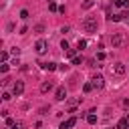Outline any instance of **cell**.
<instances>
[{
	"instance_id": "5bb4252c",
	"label": "cell",
	"mask_w": 129,
	"mask_h": 129,
	"mask_svg": "<svg viewBox=\"0 0 129 129\" xmlns=\"http://www.w3.org/2000/svg\"><path fill=\"white\" fill-rule=\"evenodd\" d=\"M32 32H36V34H42V32H44V24H42V22H38V24L32 28Z\"/></svg>"
},
{
	"instance_id": "f546056e",
	"label": "cell",
	"mask_w": 129,
	"mask_h": 129,
	"mask_svg": "<svg viewBox=\"0 0 129 129\" xmlns=\"http://www.w3.org/2000/svg\"><path fill=\"white\" fill-rule=\"evenodd\" d=\"M48 2H54V0H48Z\"/></svg>"
},
{
	"instance_id": "7c38bea8",
	"label": "cell",
	"mask_w": 129,
	"mask_h": 129,
	"mask_svg": "<svg viewBox=\"0 0 129 129\" xmlns=\"http://www.w3.org/2000/svg\"><path fill=\"white\" fill-rule=\"evenodd\" d=\"M117 129H129V117H123V119H119V123H117Z\"/></svg>"
},
{
	"instance_id": "ac0fdd59",
	"label": "cell",
	"mask_w": 129,
	"mask_h": 129,
	"mask_svg": "<svg viewBox=\"0 0 129 129\" xmlns=\"http://www.w3.org/2000/svg\"><path fill=\"white\" fill-rule=\"evenodd\" d=\"M48 10H50V12H56V10H58V6H56L54 2H48Z\"/></svg>"
},
{
	"instance_id": "277c9868",
	"label": "cell",
	"mask_w": 129,
	"mask_h": 129,
	"mask_svg": "<svg viewBox=\"0 0 129 129\" xmlns=\"http://www.w3.org/2000/svg\"><path fill=\"white\" fill-rule=\"evenodd\" d=\"M111 73H113L115 77H123V75H125V64H123V62H115L113 69H111Z\"/></svg>"
},
{
	"instance_id": "30bf717a",
	"label": "cell",
	"mask_w": 129,
	"mask_h": 129,
	"mask_svg": "<svg viewBox=\"0 0 129 129\" xmlns=\"http://www.w3.org/2000/svg\"><path fill=\"white\" fill-rule=\"evenodd\" d=\"M52 87H54L52 81H44V83L40 85V93H48V91H52Z\"/></svg>"
},
{
	"instance_id": "9c48e42d",
	"label": "cell",
	"mask_w": 129,
	"mask_h": 129,
	"mask_svg": "<svg viewBox=\"0 0 129 129\" xmlns=\"http://www.w3.org/2000/svg\"><path fill=\"white\" fill-rule=\"evenodd\" d=\"M40 67H42L44 71H50V73H52V71H58V64H56V62H40Z\"/></svg>"
},
{
	"instance_id": "603a6c76",
	"label": "cell",
	"mask_w": 129,
	"mask_h": 129,
	"mask_svg": "<svg viewBox=\"0 0 129 129\" xmlns=\"http://www.w3.org/2000/svg\"><path fill=\"white\" fill-rule=\"evenodd\" d=\"M105 56H107V54H105L103 50H99V52H97V60H105Z\"/></svg>"
},
{
	"instance_id": "cb8c5ba5",
	"label": "cell",
	"mask_w": 129,
	"mask_h": 129,
	"mask_svg": "<svg viewBox=\"0 0 129 129\" xmlns=\"http://www.w3.org/2000/svg\"><path fill=\"white\" fill-rule=\"evenodd\" d=\"M20 18L26 20V18H28V10H20Z\"/></svg>"
},
{
	"instance_id": "7402d4cb",
	"label": "cell",
	"mask_w": 129,
	"mask_h": 129,
	"mask_svg": "<svg viewBox=\"0 0 129 129\" xmlns=\"http://www.w3.org/2000/svg\"><path fill=\"white\" fill-rule=\"evenodd\" d=\"M0 58H2V62H6V60H8V52L2 50V52H0Z\"/></svg>"
},
{
	"instance_id": "44dd1931",
	"label": "cell",
	"mask_w": 129,
	"mask_h": 129,
	"mask_svg": "<svg viewBox=\"0 0 129 129\" xmlns=\"http://www.w3.org/2000/svg\"><path fill=\"white\" fill-rule=\"evenodd\" d=\"M64 52H67V56H71V58H73V56H77V54H75V48H67Z\"/></svg>"
},
{
	"instance_id": "ffe728a7",
	"label": "cell",
	"mask_w": 129,
	"mask_h": 129,
	"mask_svg": "<svg viewBox=\"0 0 129 129\" xmlns=\"http://www.w3.org/2000/svg\"><path fill=\"white\" fill-rule=\"evenodd\" d=\"M12 129H24V123H22V121H16V123L12 125Z\"/></svg>"
},
{
	"instance_id": "7a4b0ae2",
	"label": "cell",
	"mask_w": 129,
	"mask_h": 129,
	"mask_svg": "<svg viewBox=\"0 0 129 129\" xmlns=\"http://www.w3.org/2000/svg\"><path fill=\"white\" fill-rule=\"evenodd\" d=\"M125 42H127V36L123 32H113V36H111L113 48H121V46H125Z\"/></svg>"
},
{
	"instance_id": "4316f807",
	"label": "cell",
	"mask_w": 129,
	"mask_h": 129,
	"mask_svg": "<svg viewBox=\"0 0 129 129\" xmlns=\"http://www.w3.org/2000/svg\"><path fill=\"white\" fill-rule=\"evenodd\" d=\"M2 99H4V101H10V99H12V95H10V93H4V95H2Z\"/></svg>"
},
{
	"instance_id": "d6986e66",
	"label": "cell",
	"mask_w": 129,
	"mask_h": 129,
	"mask_svg": "<svg viewBox=\"0 0 129 129\" xmlns=\"http://www.w3.org/2000/svg\"><path fill=\"white\" fill-rule=\"evenodd\" d=\"M85 46H87V40H83V38H81V40H79V44H77V48H79V50H83Z\"/></svg>"
},
{
	"instance_id": "e0dca14e",
	"label": "cell",
	"mask_w": 129,
	"mask_h": 129,
	"mask_svg": "<svg viewBox=\"0 0 129 129\" xmlns=\"http://www.w3.org/2000/svg\"><path fill=\"white\" fill-rule=\"evenodd\" d=\"M71 60H73V64H83V56H79V54H77V56H73Z\"/></svg>"
},
{
	"instance_id": "3957f363",
	"label": "cell",
	"mask_w": 129,
	"mask_h": 129,
	"mask_svg": "<svg viewBox=\"0 0 129 129\" xmlns=\"http://www.w3.org/2000/svg\"><path fill=\"white\" fill-rule=\"evenodd\" d=\"M46 48H48V42H46L44 38H38L36 44H34V50H36L38 54H42V52H46Z\"/></svg>"
},
{
	"instance_id": "2e32d148",
	"label": "cell",
	"mask_w": 129,
	"mask_h": 129,
	"mask_svg": "<svg viewBox=\"0 0 129 129\" xmlns=\"http://www.w3.org/2000/svg\"><path fill=\"white\" fill-rule=\"evenodd\" d=\"M87 121H89L91 125H93V123H97V115H95V113H89V115H87Z\"/></svg>"
},
{
	"instance_id": "8992f818",
	"label": "cell",
	"mask_w": 129,
	"mask_h": 129,
	"mask_svg": "<svg viewBox=\"0 0 129 129\" xmlns=\"http://www.w3.org/2000/svg\"><path fill=\"white\" fill-rule=\"evenodd\" d=\"M22 91H24V83H22V81H16V83L12 85V93L18 97V95H22Z\"/></svg>"
},
{
	"instance_id": "8fae6325",
	"label": "cell",
	"mask_w": 129,
	"mask_h": 129,
	"mask_svg": "<svg viewBox=\"0 0 129 129\" xmlns=\"http://www.w3.org/2000/svg\"><path fill=\"white\" fill-rule=\"evenodd\" d=\"M125 16H129L127 12H119V14H113V16H109V20H113V22H121Z\"/></svg>"
},
{
	"instance_id": "ba28073f",
	"label": "cell",
	"mask_w": 129,
	"mask_h": 129,
	"mask_svg": "<svg viewBox=\"0 0 129 129\" xmlns=\"http://www.w3.org/2000/svg\"><path fill=\"white\" fill-rule=\"evenodd\" d=\"M75 125H77V117H71V119H67V121H62L58 129H71V127H75Z\"/></svg>"
},
{
	"instance_id": "6da1fadb",
	"label": "cell",
	"mask_w": 129,
	"mask_h": 129,
	"mask_svg": "<svg viewBox=\"0 0 129 129\" xmlns=\"http://www.w3.org/2000/svg\"><path fill=\"white\" fill-rule=\"evenodd\" d=\"M97 16H85L83 18V28H85V32H89V34H93V32H97Z\"/></svg>"
},
{
	"instance_id": "f1b7e54d",
	"label": "cell",
	"mask_w": 129,
	"mask_h": 129,
	"mask_svg": "<svg viewBox=\"0 0 129 129\" xmlns=\"http://www.w3.org/2000/svg\"><path fill=\"white\" fill-rule=\"evenodd\" d=\"M12 54H14V56H18V54H20V48H16V46H14V48H12Z\"/></svg>"
},
{
	"instance_id": "4fadbf2b",
	"label": "cell",
	"mask_w": 129,
	"mask_h": 129,
	"mask_svg": "<svg viewBox=\"0 0 129 129\" xmlns=\"http://www.w3.org/2000/svg\"><path fill=\"white\" fill-rule=\"evenodd\" d=\"M93 4H95V0H83L81 8H83V10H89V8H93Z\"/></svg>"
},
{
	"instance_id": "484cf974",
	"label": "cell",
	"mask_w": 129,
	"mask_h": 129,
	"mask_svg": "<svg viewBox=\"0 0 129 129\" xmlns=\"http://www.w3.org/2000/svg\"><path fill=\"white\" fill-rule=\"evenodd\" d=\"M14 123H16V121H14V119H12V117H6V125H8V127H12V125H14Z\"/></svg>"
},
{
	"instance_id": "d4e9b609",
	"label": "cell",
	"mask_w": 129,
	"mask_h": 129,
	"mask_svg": "<svg viewBox=\"0 0 129 129\" xmlns=\"http://www.w3.org/2000/svg\"><path fill=\"white\" fill-rule=\"evenodd\" d=\"M0 71H2V73H8V62H2V64H0Z\"/></svg>"
},
{
	"instance_id": "9a60e30c",
	"label": "cell",
	"mask_w": 129,
	"mask_h": 129,
	"mask_svg": "<svg viewBox=\"0 0 129 129\" xmlns=\"http://www.w3.org/2000/svg\"><path fill=\"white\" fill-rule=\"evenodd\" d=\"M93 89H95V87H93V83H85V85H83V91H85V93H91Z\"/></svg>"
},
{
	"instance_id": "52a82bcc",
	"label": "cell",
	"mask_w": 129,
	"mask_h": 129,
	"mask_svg": "<svg viewBox=\"0 0 129 129\" xmlns=\"http://www.w3.org/2000/svg\"><path fill=\"white\" fill-rule=\"evenodd\" d=\"M54 99H56V101H64V99H67V89H64V87H58V89L54 91Z\"/></svg>"
},
{
	"instance_id": "5b68a950",
	"label": "cell",
	"mask_w": 129,
	"mask_h": 129,
	"mask_svg": "<svg viewBox=\"0 0 129 129\" xmlns=\"http://www.w3.org/2000/svg\"><path fill=\"white\" fill-rule=\"evenodd\" d=\"M91 83H93L95 89H103V87H105V79H103V75H93Z\"/></svg>"
},
{
	"instance_id": "83f0119b",
	"label": "cell",
	"mask_w": 129,
	"mask_h": 129,
	"mask_svg": "<svg viewBox=\"0 0 129 129\" xmlns=\"http://www.w3.org/2000/svg\"><path fill=\"white\" fill-rule=\"evenodd\" d=\"M60 48H62V50H67V48H69V42H67V40H62V44H60Z\"/></svg>"
}]
</instances>
